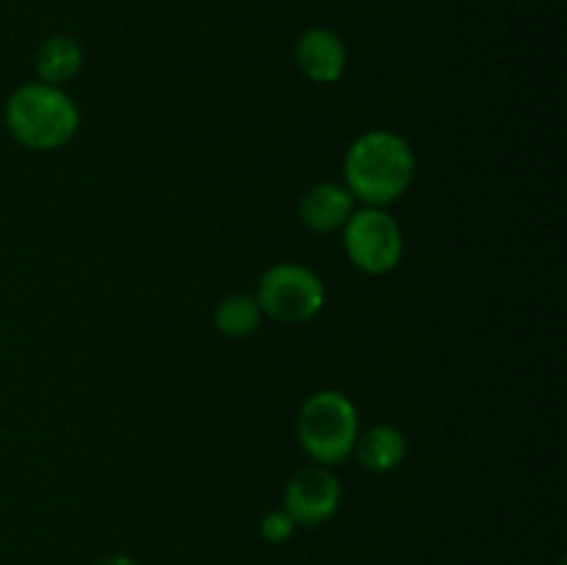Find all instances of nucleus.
Segmentation results:
<instances>
[{
    "mask_svg": "<svg viewBox=\"0 0 567 565\" xmlns=\"http://www.w3.org/2000/svg\"><path fill=\"white\" fill-rule=\"evenodd\" d=\"M415 181V153L399 133L374 127L354 138L343 155V186L354 203L388 208L408 194Z\"/></svg>",
    "mask_w": 567,
    "mask_h": 565,
    "instance_id": "nucleus-1",
    "label": "nucleus"
},
{
    "mask_svg": "<svg viewBox=\"0 0 567 565\" xmlns=\"http://www.w3.org/2000/svg\"><path fill=\"white\" fill-rule=\"evenodd\" d=\"M3 122L17 144L37 153H50L75 138L81 111L61 86L31 81L17 86L6 100Z\"/></svg>",
    "mask_w": 567,
    "mask_h": 565,
    "instance_id": "nucleus-2",
    "label": "nucleus"
},
{
    "mask_svg": "<svg viewBox=\"0 0 567 565\" xmlns=\"http://www.w3.org/2000/svg\"><path fill=\"white\" fill-rule=\"evenodd\" d=\"M360 415L352 399L336 388L310 393L297 415V441L316 465H341L352 458Z\"/></svg>",
    "mask_w": 567,
    "mask_h": 565,
    "instance_id": "nucleus-3",
    "label": "nucleus"
},
{
    "mask_svg": "<svg viewBox=\"0 0 567 565\" xmlns=\"http://www.w3.org/2000/svg\"><path fill=\"white\" fill-rule=\"evenodd\" d=\"M255 302L260 314L280 325H308L324 310L327 288L310 266L282 260L260 275Z\"/></svg>",
    "mask_w": 567,
    "mask_h": 565,
    "instance_id": "nucleus-4",
    "label": "nucleus"
},
{
    "mask_svg": "<svg viewBox=\"0 0 567 565\" xmlns=\"http://www.w3.org/2000/svg\"><path fill=\"white\" fill-rule=\"evenodd\" d=\"M341 244L349 264L363 275L382 277L402 264L404 233L388 208H354L341 227Z\"/></svg>",
    "mask_w": 567,
    "mask_h": 565,
    "instance_id": "nucleus-5",
    "label": "nucleus"
},
{
    "mask_svg": "<svg viewBox=\"0 0 567 565\" xmlns=\"http://www.w3.org/2000/svg\"><path fill=\"white\" fill-rule=\"evenodd\" d=\"M341 482L327 465H305L288 480L286 496H282V510L297 521V526L327 524L341 507Z\"/></svg>",
    "mask_w": 567,
    "mask_h": 565,
    "instance_id": "nucleus-6",
    "label": "nucleus"
},
{
    "mask_svg": "<svg viewBox=\"0 0 567 565\" xmlns=\"http://www.w3.org/2000/svg\"><path fill=\"white\" fill-rule=\"evenodd\" d=\"M299 72L313 83H336L347 72V44L330 28H308L293 44Z\"/></svg>",
    "mask_w": 567,
    "mask_h": 565,
    "instance_id": "nucleus-7",
    "label": "nucleus"
},
{
    "mask_svg": "<svg viewBox=\"0 0 567 565\" xmlns=\"http://www.w3.org/2000/svg\"><path fill=\"white\" fill-rule=\"evenodd\" d=\"M354 214V197L343 183H316L299 199V222L310 233H338Z\"/></svg>",
    "mask_w": 567,
    "mask_h": 565,
    "instance_id": "nucleus-8",
    "label": "nucleus"
},
{
    "mask_svg": "<svg viewBox=\"0 0 567 565\" xmlns=\"http://www.w3.org/2000/svg\"><path fill=\"white\" fill-rule=\"evenodd\" d=\"M352 454L360 469L371 471V474H391L408 458V438L399 427L374 424L358 432Z\"/></svg>",
    "mask_w": 567,
    "mask_h": 565,
    "instance_id": "nucleus-9",
    "label": "nucleus"
},
{
    "mask_svg": "<svg viewBox=\"0 0 567 565\" xmlns=\"http://www.w3.org/2000/svg\"><path fill=\"white\" fill-rule=\"evenodd\" d=\"M37 78L50 86L70 83L83 70V48L70 33H53L37 50Z\"/></svg>",
    "mask_w": 567,
    "mask_h": 565,
    "instance_id": "nucleus-10",
    "label": "nucleus"
},
{
    "mask_svg": "<svg viewBox=\"0 0 567 565\" xmlns=\"http://www.w3.org/2000/svg\"><path fill=\"white\" fill-rule=\"evenodd\" d=\"M264 314H260L255 294H230L214 310V325L230 341H241L258 332Z\"/></svg>",
    "mask_w": 567,
    "mask_h": 565,
    "instance_id": "nucleus-11",
    "label": "nucleus"
},
{
    "mask_svg": "<svg viewBox=\"0 0 567 565\" xmlns=\"http://www.w3.org/2000/svg\"><path fill=\"white\" fill-rule=\"evenodd\" d=\"M258 530L266 543H271V546H282V543L291 541L293 532H297V521H293L282 507H275L260 518Z\"/></svg>",
    "mask_w": 567,
    "mask_h": 565,
    "instance_id": "nucleus-12",
    "label": "nucleus"
},
{
    "mask_svg": "<svg viewBox=\"0 0 567 565\" xmlns=\"http://www.w3.org/2000/svg\"><path fill=\"white\" fill-rule=\"evenodd\" d=\"M94 565H138L131 554H109V557L97 559Z\"/></svg>",
    "mask_w": 567,
    "mask_h": 565,
    "instance_id": "nucleus-13",
    "label": "nucleus"
},
{
    "mask_svg": "<svg viewBox=\"0 0 567 565\" xmlns=\"http://www.w3.org/2000/svg\"><path fill=\"white\" fill-rule=\"evenodd\" d=\"M559 565H565V563H559Z\"/></svg>",
    "mask_w": 567,
    "mask_h": 565,
    "instance_id": "nucleus-14",
    "label": "nucleus"
}]
</instances>
